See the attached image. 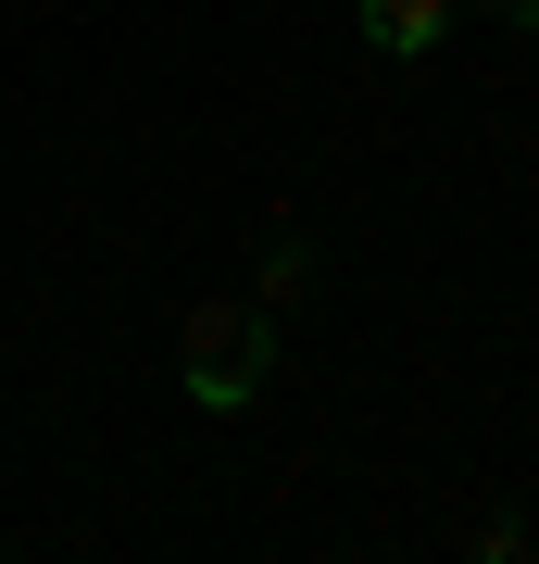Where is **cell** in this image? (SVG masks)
Instances as JSON below:
<instances>
[{
    "mask_svg": "<svg viewBox=\"0 0 539 564\" xmlns=\"http://www.w3.org/2000/svg\"><path fill=\"white\" fill-rule=\"evenodd\" d=\"M301 276H314V251H301V239H277V251H263V314H277V302H301Z\"/></svg>",
    "mask_w": 539,
    "mask_h": 564,
    "instance_id": "cell-3",
    "label": "cell"
},
{
    "mask_svg": "<svg viewBox=\"0 0 539 564\" xmlns=\"http://www.w3.org/2000/svg\"><path fill=\"white\" fill-rule=\"evenodd\" d=\"M176 364H188V402L201 414H239L263 377H277V314L263 302H201L176 326Z\"/></svg>",
    "mask_w": 539,
    "mask_h": 564,
    "instance_id": "cell-1",
    "label": "cell"
},
{
    "mask_svg": "<svg viewBox=\"0 0 539 564\" xmlns=\"http://www.w3.org/2000/svg\"><path fill=\"white\" fill-rule=\"evenodd\" d=\"M515 13H539V0H515Z\"/></svg>",
    "mask_w": 539,
    "mask_h": 564,
    "instance_id": "cell-4",
    "label": "cell"
},
{
    "mask_svg": "<svg viewBox=\"0 0 539 564\" xmlns=\"http://www.w3.org/2000/svg\"><path fill=\"white\" fill-rule=\"evenodd\" d=\"M364 39L414 63V51H440V39H452V0H364Z\"/></svg>",
    "mask_w": 539,
    "mask_h": 564,
    "instance_id": "cell-2",
    "label": "cell"
}]
</instances>
